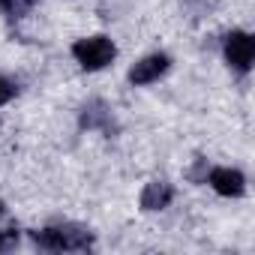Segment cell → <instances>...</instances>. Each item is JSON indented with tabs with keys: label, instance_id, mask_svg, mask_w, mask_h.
<instances>
[{
	"label": "cell",
	"instance_id": "obj_1",
	"mask_svg": "<svg viewBox=\"0 0 255 255\" xmlns=\"http://www.w3.org/2000/svg\"><path fill=\"white\" fill-rule=\"evenodd\" d=\"M30 240L48 252H87L93 246V234L81 225H48L30 231Z\"/></svg>",
	"mask_w": 255,
	"mask_h": 255
},
{
	"label": "cell",
	"instance_id": "obj_2",
	"mask_svg": "<svg viewBox=\"0 0 255 255\" xmlns=\"http://www.w3.org/2000/svg\"><path fill=\"white\" fill-rule=\"evenodd\" d=\"M72 57L78 60V66L81 69H87V72H99V69H105L114 57H117V48H114V42L108 39V36H84V39H78L75 45H72Z\"/></svg>",
	"mask_w": 255,
	"mask_h": 255
},
{
	"label": "cell",
	"instance_id": "obj_3",
	"mask_svg": "<svg viewBox=\"0 0 255 255\" xmlns=\"http://www.w3.org/2000/svg\"><path fill=\"white\" fill-rule=\"evenodd\" d=\"M225 48V60L231 69H237L240 75H246L252 69V60H255V39L246 33V30H231L222 42Z\"/></svg>",
	"mask_w": 255,
	"mask_h": 255
},
{
	"label": "cell",
	"instance_id": "obj_4",
	"mask_svg": "<svg viewBox=\"0 0 255 255\" xmlns=\"http://www.w3.org/2000/svg\"><path fill=\"white\" fill-rule=\"evenodd\" d=\"M78 123L81 129H99L105 135H114L117 132V120H114V111L108 108V102L102 99H87L78 111Z\"/></svg>",
	"mask_w": 255,
	"mask_h": 255
},
{
	"label": "cell",
	"instance_id": "obj_5",
	"mask_svg": "<svg viewBox=\"0 0 255 255\" xmlns=\"http://www.w3.org/2000/svg\"><path fill=\"white\" fill-rule=\"evenodd\" d=\"M168 69H171V57L162 54V51H156V54L141 57V60L129 69V81L138 84V87H141V84H153V81H159Z\"/></svg>",
	"mask_w": 255,
	"mask_h": 255
},
{
	"label": "cell",
	"instance_id": "obj_6",
	"mask_svg": "<svg viewBox=\"0 0 255 255\" xmlns=\"http://www.w3.org/2000/svg\"><path fill=\"white\" fill-rule=\"evenodd\" d=\"M207 183L222 198H240L246 192V177L237 168H213V171H207Z\"/></svg>",
	"mask_w": 255,
	"mask_h": 255
},
{
	"label": "cell",
	"instance_id": "obj_7",
	"mask_svg": "<svg viewBox=\"0 0 255 255\" xmlns=\"http://www.w3.org/2000/svg\"><path fill=\"white\" fill-rule=\"evenodd\" d=\"M171 201H174V186L168 180H150L141 189V210H147V213L165 210Z\"/></svg>",
	"mask_w": 255,
	"mask_h": 255
},
{
	"label": "cell",
	"instance_id": "obj_8",
	"mask_svg": "<svg viewBox=\"0 0 255 255\" xmlns=\"http://www.w3.org/2000/svg\"><path fill=\"white\" fill-rule=\"evenodd\" d=\"M30 9H33V0H0V12L9 21H21Z\"/></svg>",
	"mask_w": 255,
	"mask_h": 255
},
{
	"label": "cell",
	"instance_id": "obj_9",
	"mask_svg": "<svg viewBox=\"0 0 255 255\" xmlns=\"http://www.w3.org/2000/svg\"><path fill=\"white\" fill-rule=\"evenodd\" d=\"M207 171H210L207 159H204V156H198V159L186 168V177H189L192 183H207Z\"/></svg>",
	"mask_w": 255,
	"mask_h": 255
},
{
	"label": "cell",
	"instance_id": "obj_10",
	"mask_svg": "<svg viewBox=\"0 0 255 255\" xmlns=\"http://www.w3.org/2000/svg\"><path fill=\"white\" fill-rule=\"evenodd\" d=\"M18 240H21L18 228H3L0 231V252H12L18 246Z\"/></svg>",
	"mask_w": 255,
	"mask_h": 255
},
{
	"label": "cell",
	"instance_id": "obj_11",
	"mask_svg": "<svg viewBox=\"0 0 255 255\" xmlns=\"http://www.w3.org/2000/svg\"><path fill=\"white\" fill-rule=\"evenodd\" d=\"M12 96H15V84H12L9 78H3V75H0V105H6Z\"/></svg>",
	"mask_w": 255,
	"mask_h": 255
},
{
	"label": "cell",
	"instance_id": "obj_12",
	"mask_svg": "<svg viewBox=\"0 0 255 255\" xmlns=\"http://www.w3.org/2000/svg\"><path fill=\"white\" fill-rule=\"evenodd\" d=\"M0 213H3V201H0Z\"/></svg>",
	"mask_w": 255,
	"mask_h": 255
}]
</instances>
